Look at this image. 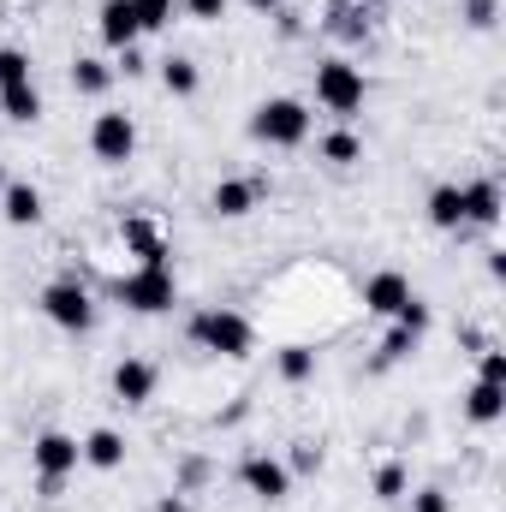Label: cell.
Returning <instances> with one entry per match:
<instances>
[{
	"label": "cell",
	"mask_w": 506,
	"mask_h": 512,
	"mask_svg": "<svg viewBox=\"0 0 506 512\" xmlns=\"http://www.w3.org/2000/svg\"><path fill=\"white\" fill-rule=\"evenodd\" d=\"M203 352H215V358H251V346H256V334H251V322L239 316V310H197L191 316V328H185Z\"/></svg>",
	"instance_id": "1"
},
{
	"label": "cell",
	"mask_w": 506,
	"mask_h": 512,
	"mask_svg": "<svg viewBox=\"0 0 506 512\" xmlns=\"http://www.w3.org/2000/svg\"><path fill=\"white\" fill-rule=\"evenodd\" d=\"M114 298H120L126 310H137V316H161V310H173V298H179L173 268H167V262H137V274L114 280Z\"/></svg>",
	"instance_id": "2"
},
{
	"label": "cell",
	"mask_w": 506,
	"mask_h": 512,
	"mask_svg": "<svg viewBox=\"0 0 506 512\" xmlns=\"http://www.w3.org/2000/svg\"><path fill=\"white\" fill-rule=\"evenodd\" d=\"M251 137L268 143V149H298L310 137V108L298 96H274V102H262L251 114Z\"/></svg>",
	"instance_id": "3"
},
{
	"label": "cell",
	"mask_w": 506,
	"mask_h": 512,
	"mask_svg": "<svg viewBox=\"0 0 506 512\" xmlns=\"http://www.w3.org/2000/svg\"><path fill=\"white\" fill-rule=\"evenodd\" d=\"M364 96H370L364 66H352V60H322V66H316V102H322L328 114L352 120V114L364 108Z\"/></svg>",
	"instance_id": "4"
},
{
	"label": "cell",
	"mask_w": 506,
	"mask_h": 512,
	"mask_svg": "<svg viewBox=\"0 0 506 512\" xmlns=\"http://www.w3.org/2000/svg\"><path fill=\"white\" fill-rule=\"evenodd\" d=\"M42 316H48L54 328H66V334H90V328H96V304H90V292H84L78 280H54V286L42 292Z\"/></svg>",
	"instance_id": "5"
},
{
	"label": "cell",
	"mask_w": 506,
	"mask_h": 512,
	"mask_svg": "<svg viewBox=\"0 0 506 512\" xmlns=\"http://www.w3.org/2000/svg\"><path fill=\"white\" fill-rule=\"evenodd\" d=\"M30 459H36V477H42V495H54L78 465H84V453H78V441L72 435H60V429H48V435H36V447H30Z\"/></svg>",
	"instance_id": "6"
},
{
	"label": "cell",
	"mask_w": 506,
	"mask_h": 512,
	"mask_svg": "<svg viewBox=\"0 0 506 512\" xmlns=\"http://www.w3.org/2000/svg\"><path fill=\"white\" fill-rule=\"evenodd\" d=\"M90 149H96V161L126 167L131 155H137V120H131V114H120V108L96 114V126H90Z\"/></svg>",
	"instance_id": "7"
},
{
	"label": "cell",
	"mask_w": 506,
	"mask_h": 512,
	"mask_svg": "<svg viewBox=\"0 0 506 512\" xmlns=\"http://www.w3.org/2000/svg\"><path fill=\"white\" fill-rule=\"evenodd\" d=\"M239 483H245V489H251L256 501H268V507H274V501H286V495H292V471H286V465H280V459H274V453H251V459H245V465H239Z\"/></svg>",
	"instance_id": "8"
},
{
	"label": "cell",
	"mask_w": 506,
	"mask_h": 512,
	"mask_svg": "<svg viewBox=\"0 0 506 512\" xmlns=\"http://www.w3.org/2000/svg\"><path fill=\"white\" fill-rule=\"evenodd\" d=\"M96 30H102V42L120 54V48H131L143 30H137V12H131V0H102V12H96Z\"/></svg>",
	"instance_id": "9"
},
{
	"label": "cell",
	"mask_w": 506,
	"mask_h": 512,
	"mask_svg": "<svg viewBox=\"0 0 506 512\" xmlns=\"http://www.w3.org/2000/svg\"><path fill=\"white\" fill-rule=\"evenodd\" d=\"M155 382H161V370H155L149 358H126V364L114 370V393H120L126 405H149V399H155Z\"/></svg>",
	"instance_id": "10"
},
{
	"label": "cell",
	"mask_w": 506,
	"mask_h": 512,
	"mask_svg": "<svg viewBox=\"0 0 506 512\" xmlns=\"http://www.w3.org/2000/svg\"><path fill=\"white\" fill-rule=\"evenodd\" d=\"M256 197H262V185H251V179H221V185L209 191V209H215L221 221H245L256 209Z\"/></svg>",
	"instance_id": "11"
},
{
	"label": "cell",
	"mask_w": 506,
	"mask_h": 512,
	"mask_svg": "<svg viewBox=\"0 0 506 512\" xmlns=\"http://www.w3.org/2000/svg\"><path fill=\"white\" fill-rule=\"evenodd\" d=\"M411 298V280L405 274H393V268H381L370 274V286H364V310H376V316H399V304Z\"/></svg>",
	"instance_id": "12"
},
{
	"label": "cell",
	"mask_w": 506,
	"mask_h": 512,
	"mask_svg": "<svg viewBox=\"0 0 506 512\" xmlns=\"http://www.w3.org/2000/svg\"><path fill=\"white\" fill-rule=\"evenodd\" d=\"M78 453H84V465H96V471H120V465H126V435H120V429H90V435L78 441Z\"/></svg>",
	"instance_id": "13"
},
{
	"label": "cell",
	"mask_w": 506,
	"mask_h": 512,
	"mask_svg": "<svg viewBox=\"0 0 506 512\" xmlns=\"http://www.w3.org/2000/svg\"><path fill=\"white\" fill-rule=\"evenodd\" d=\"M459 197H465V221H477V227L501 221V185L495 179H471V185H459Z\"/></svg>",
	"instance_id": "14"
},
{
	"label": "cell",
	"mask_w": 506,
	"mask_h": 512,
	"mask_svg": "<svg viewBox=\"0 0 506 512\" xmlns=\"http://www.w3.org/2000/svg\"><path fill=\"white\" fill-rule=\"evenodd\" d=\"M0 215H6L12 227H36V221H42V191L24 185V179L6 185V191H0Z\"/></svg>",
	"instance_id": "15"
},
{
	"label": "cell",
	"mask_w": 506,
	"mask_h": 512,
	"mask_svg": "<svg viewBox=\"0 0 506 512\" xmlns=\"http://www.w3.org/2000/svg\"><path fill=\"white\" fill-rule=\"evenodd\" d=\"M108 84H114V66L108 60H96V54H78L72 60V90L78 96H108Z\"/></svg>",
	"instance_id": "16"
},
{
	"label": "cell",
	"mask_w": 506,
	"mask_h": 512,
	"mask_svg": "<svg viewBox=\"0 0 506 512\" xmlns=\"http://www.w3.org/2000/svg\"><path fill=\"white\" fill-rule=\"evenodd\" d=\"M429 221H435L441 233H459V227H465V197H459V185H435V191H429Z\"/></svg>",
	"instance_id": "17"
},
{
	"label": "cell",
	"mask_w": 506,
	"mask_h": 512,
	"mask_svg": "<svg viewBox=\"0 0 506 512\" xmlns=\"http://www.w3.org/2000/svg\"><path fill=\"white\" fill-rule=\"evenodd\" d=\"M501 411H506V387L471 382V393H465V417L471 423H501Z\"/></svg>",
	"instance_id": "18"
},
{
	"label": "cell",
	"mask_w": 506,
	"mask_h": 512,
	"mask_svg": "<svg viewBox=\"0 0 506 512\" xmlns=\"http://www.w3.org/2000/svg\"><path fill=\"white\" fill-rule=\"evenodd\" d=\"M0 114L18 120V126H36V120H42V96H36V84H12V90H0Z\"/></svg>",
	"instance_id": "19"
},
{
	"label": "cell",
	"mask_w": 506,
	"mask_h": 512,
	"mask_svg": "<svg viewBox=\"0 0 506 512\" xmlns=\"http://www.w3.org/2000/svg\"><path fill=\"white\" fill-rule=\"evenodd\" d=\"M161 84H167V96H197L203 72H197V60H185V54H167V60H161Z\"/></svg>",
	"instance_id": "20"
},
{
	"label": "cell",
	"mask_w": 506,
	"mask_h": 512,
	"mask_svg": "<svg viewBox=\"0 0 506 512\" xmlns=\"http://www.w3.org/2000/svg\"><path fill=\"white\" fill-rule=\"evenodd\" d=\"M126 245L143 256V262H167V245H161V233H155L143 215H131V221H126Z\"/></svg>",
	"instance_id": "21"
},
{
	"label": "cell",
	"mask_w": 506,
	"mask_h": 512,
	"mask_svg": "<svg viewBox=\"0 0 506 512\" xmlns=\"http://www.w3.org/2000/svg\"><path fill=\"white\" fill-rule=\"evenodd\" d=\"M322 161H334V167H352V161H364V143H358V131H328V137H322Z\"/></svg>",
	"instance_id": "22"
},
{
	"label": "cell",
	"mask_w": 506,
	"mask_h": 512,
	"mask_svg": "<svg viewBox=\"0 0 506 512\" xmlns=\"http://www.w3.org/2000/svg\"><path fill=\"white\" fill-rule=\"evenodd\" d=\"M280 376H286V382H310V376H316V352H310V346H286V352H280Z\"/></svg>",
	"instance_id": "23"
},
{
	"label": "cell",
	"mask_w": 506,
	"mask_h": 512,
	"mask_svg": "<svg viewBox=\"0 0 506 512\" xmlns=\"http://www.w3.org/2000/svg\"><path fill=\"white\" fill-rule=\"evenodd\" d=\"M12 84H30V54L24 48H0V90Z\"/></svg>",
	"instance_id": "24"
},
{
	"label": "cell",
	"mask_w": 506,
	"mask_h": 512,
	"mask_svg": "<svg viewBox=\"0 0 506 512\" xmlns=\"http://www.w3.org/2000/svg\"><path fill=\"white\" fill-rule=\"evenodd\" d=\"M137 12V30H167L173 24V0H131Z\"/></svg>",
	"instance_id": "25"
},
{
	"label": "cell",
	"mask_w": 506,
	"mask_h": 512,
	"mask_svg": "<svg viewBox=\"0 0 506 512\" xmlns=\"http://www.w3.org/2000/svg\"><path fill=\"white\" fill-rule=\"evenodd\" d=\"M417 346V328H405V322H393V334L381 340V352H376V364H399L405 352Z\"/></svg>",
	"instance_id": "26"
},
{
	"label": "cell",
	"mask_w": 506,
	"mask_h": 512,
	"mask_svg": "<svg viewBox=\"0 0 506 512\" xmlns=\"http://www.w3.org/2000/svg\"><path fill=\"white\" fill-rule=\"evenodd\" d=\"M405 465H381L376 471V501H405Z\"/></svg>",
	"instance_id": "27"
},
{
	"label": "cell",
	"mask_w": 506,
	"mask_h": 512,
	"mask_svg": "<svg viewBox=\"0 0 506 512\" xmlns=\"http://www.w3.org/2000/svg\"><path fill=\"white\" fill-rule=\"evenodd\" d=\"M328 30H334V36H352V42H358V36H370L364 12H352V6H334V24H328Z\"/></svg>",
	"instance_id": "28"
},
{
	"label": "cell",
	"mask_w": 506,
	"mask_h": 512,
	"mask_svg": "<svg viewBox=\"0 0 506 512\" xmlns=\"http://www.w3.org/2000/svg\"><path fill=\"white\" fill-rule=\"evenodd\" d=\"M495 12H501L495 0H465V24L471 30H495Z\"/></svg>",
	"instance_id": "29"
},
{
	"label": "cell",
	"mask_w": 506,
	"mask_h": 512,
	"mask_svg": "<svg viewBox=\"0 0 506 512\" xmlns=\"http://www.w3.org/2000/svg\"><path fill=\"white\" fill-rule=\"evenodd\" d=\"M185 12H191L197 24H221V18H227V0H185Z\"/></svg>",
	"instance_id": "30"
},
{
	"label": "cell",
	"mask_w": 506,
	"mask_h": 512,
	"mask_svg": "<svg viewBox=\"0 0 506 512\" xmlns=\"http://www.w3.org/2000/svg\"><path fill=\"white\" fill-rule=\"evenodd\" d=\"M477 382H495V387H506V352H483V370H477Z\"/></svg>",
	"instance_id": "31"
},
{
	"label": "cell",
	"mask_w": 506,
	"mask_h": 512,
	"mask_svg": "<svg viewBox=\"0 0 506 512\" xmlns=\"http://www.w3.org/2000/svg\"><path fill=\"white\" fill-rule=\"evenodd\" d=\"M447 507H453V501H447L441 489H417V495H411V512H447Z\"/></svg>",
	"instance_id": "32"
},
{
	"label": "cell",
	"mask_w": 506,
	"mask_h": 512,
	"mask_svg": "<svg viewBox=\"0 0 506 512\" xmlns=\"http://www.w3.org/2000/svg\"><path fill=\"white\" fill-rule=\"evenodd\" d=\"M114 72H126V78H137V72H143V54H137V42H131V48H120V66H114Z\"/></svg>",
	"instance_id": "33"
},
{
	"label": "cell",
	"mask_w": 506,
	"mask_h": 512,
	"mask_svg": "<svg viewBox=\"0 0 506 512\" xmlns=\"http://www.w3.org/2000/svg\"><path fill=\"white\" fill-rule=\"evenodd\" d=\"M298 471H322V453L316 447H298Z\"/></svg>",
	"instance_id": "34"
},
{
	"label": "cell",
	"mask_w": 506,
	"mask_h": 512,
	"mask_svg": "<svg viewBox=\"0 0 506 512\" xmlns=\"http://www.w3.org/2000/svg\"><path fill=\"white\" fill-rule=\"evenodd\" d=\"M245 6H251V12H268V18H274V12H280L286 0H245Z\"/></svg>",
	"instance_id": "35"
},
{
	"label": "cell",
	"mask_w": 506,
	"mask_h": 512,
	"mask_svg": "<svg viewBox=\"0 0 506 512\" xmlns=\"http://www.w3.org/2000/svg\"><path fill=\"white\" fill-rule=\"evenodd\" d=\"M161 512H185V501H179V495H167V501H161Z\"/></svg>",
	"instance_id": "36"
},
{
	"label": "cell",
	"mask_w": 506,
	"mask_h": 512,
	"mask_svg": "<svg viewBox=\"0 0 506 512\" xmlns=\"http://www.w3.org/2000/svg\"><path fill=\"white\" fill-rule=\"evenodd\" d=\"M0 191H6V179H0Z\"/></svg>",
	"instance_id": "37"
}]
</instances>
